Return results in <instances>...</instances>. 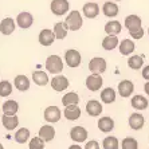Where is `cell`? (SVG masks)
<instances>
[{
  "label": "cell",
  "mask_w": 149,
  "mask_h": 149,
  "mask_svg": "<svg viewBox=\"0 0 149 149\" xmlns=\"http://www.w3.org/2000/svg\"><path fill=\"white\" fill-rule=\"evenodd\" d=\"M65 23H66L69 31H78L83 24V19H82L81 12L77 10L70 11L67 17H66V20H65Z\"/></svg>",
  "instance_id": "1"
},
{
  "label": "cell",
  "mask_w": 149,
  "mask_h": 149,
  "mask_svg": "<svg viewBox=\"0 0 149 149\" xmlns=\"http://www.w3.org/2000/svg\"><path fill=\"white\" fill-rule=\"evenodd\" d=\"M45 66L50 74H59L63 70V61L59 55H50L46 59Z\"/></svg>",
  "instance_id": "2"
},
{
  "label": "cell",
  "mask_w": 149,
  "mask_h": 149,
  "mask_svg": "<svg viewBox=\"0 0 149 149\" xmlns=\"http://www.w3.org/2000/svg\"><path fill=\"white\" fill-rule=\"evenodd\" d=\"M65 61H66L67 66L74 69V67H78L82 62V56H81L79 51L74 49H70L65 52Z\"/></svg>",
  "instance_id": "3"
},
{
  "label": "cell",
  "mask_w": 149,
  "mask_h": 149,
  "mask_svg": "<svg viewBox=\"0 0 149 149\" xmlns=\"http://www.w3.org/2000/svg\"><path fill=\"white\" fill-rule=\"evenodd\" d=\"M69 8L70 4L67 0H52L51 4H50V10L56 16H62V15L67 14Z\"/></svg>",
  "instance_id": "4"
},
{
  "label": "cell",
  "mask_w": 149,
  "mask_h": 149,
  "mask_svg": "<svg viewBox=\"0 0 149 149\" xmlns=\"http://www.w3.org/2000/svg\"><path fill=\"white\" fill-rule=\"evenodd\" d=\"M125 27L128 28L129 34L136 32L142 28V20L139 15H129L125 17Z\"/></svg>",
  "instance_id": "5"
},
{
  "label": "cell",
  "mask_w": 149,
  "mask_h": 149,
  "mask_svg": "<svg viewBox=\"0 0 149 149\" xmlns=\"http://www.w3.org/2000/svg\"><path fill=\"white\" fill-rule=\"evenodd\" d=\"M106 61L101 56H95L89 62V70L91 74H102L106 71Z\"/></svg>",
  "instance_id": "6"
},
{
  "label": "cell",
  "mask_w": 149,
  "mask_h": 149,
  "mask_svg": "<svg viewBox=\"0 0 149 149\" xmlns=\"http://www.w3.org/2000/svg\"><path fill=\"white\" fill-rule=\"evenodd\" d=\"M15 23L20 28H23V30H27V28H30L32 26V23H34V17H32V15L30 14V12L23 11V12H20V14L16 16Z\"/></svg>",
  "instance_id": "7"
},
{
  "label": "cell",
  "mask_w": 149,
  "mask_h": 149,
  "mask_svg": "<svg viewBox=\"0 0 149 149\" xmlns=\"http://www.w3.org/2000/svg\"><path fill=\"white\" fill-rule=\"evenodd\" d=\"M102 83H104V79L101 74H91L86 78V87L90 91H98L102 87Z\"/></svg>",
  "instance_id": "8"
},
{
  "label": "cell",
  "mask_w": 149,
  "mask_h": 149,
  "mask_svg": "<svg viewBox=\"0 0 149 149\" xmlns=\"http://www.w3.org/2000/svg\"><path fill=\"white\" fill-rule=\"evenodd\" d=\"M45 120L50 124H55L61 120L62 117V111L59 110L58 106H49V108H46L45 110Z\"/></svg>",
  "instance_id": "9"
},
{
  "label": "cell",
  "mask_w": 149,
  "mask_h": 149,
  "mask_svg": "<svg viewBox=\"0 0 149 149\" xmlns=\"http://www.w3.org/2000/svg\"><path fill=\"white\" fill-rule=\"evenodd\" d=\"M70 82L65 75H55L51 79V87L55 91H65L69 87Z\"/></svg>",
  "instance_id": "10"
},
{
  "label": "cell",
  "mask_w": 149,
  "mask_h": 149,
  "mask_svg": "<svg viewBox=\"0 0 149 149\" xmlns=\"http://www.w3.org/2000/svg\"><path fill=\"white\" fill-rule=\"evenodd\" d=\"M133 91H134V85H133L132 81L124 79L118 83V93H120L121 97H124V98L130 97Z\"/></svg>",
  "instance_id": "11"
},
{
  "label": "cell",
  "mask_w": 149,
  "mask_h": 149,
  "mask_svg": "<svg viewBox=\"0 0 149 149\" xmlns=\"http://www.w3.org/2000/svg\"><path fill=\"white\" fill-rule=\"evenodd\" d=\"M70 137L74 142H83L87 140V130L83 126H74L70 130Z\"/></svg>",
  "instance_id": "12"
},
{
  "label": "cell",
  "mask_w": 149,
  "mask_h": 149,
  "mask_svg": "<svg viewBox=\"0 0 149 149\" xmlns=\"http://www.w3.org/2000/svg\"><path fill=\"white\" fill-rule=\"evenodd\" d=\"M39 43H40L42 46H46V47H49V46H51L52 43H54V40H55V36H54V32H52V30H49V28H45V30H42L40 32H39Z\"/></svg>",
  "instance_id": "13"
},
{
  "label": "cell",
  "mask_w": 149,
  "mask_h": 149,
  "mask_svg": "<svg viewBox=\"0 0 149 149\" xmlns=\"http://www.w3.org/2000/svg\"><path fill=\"white\" fill-rule=\"evenodd\" d=\"M82 12L87 19H94V17H97L98 14H100V7H98L97 3L89 1V3H86L85 6H83Z\"/></svg>",
  "instance_id": "14"
},
{
  "label": "cell",
  "mask_w": 149,
  "mask_h": 149,
  "mask_svg": "<svg viewBox=\"0 0 149 149\" xmlns=\"http://www.w3.org/2000/svg\"><path fill=\"white\" fill-rule=\"evenodd\" d=\"M16 28V23L12 17H6L0 22V32L3 35H11Z\"/></svg>",
  "instance_id": "15"
},
{
  "label": "cell",
  "mask_w": 149,
  "mask_h": 149,
  "mask_svg": "<svg viewBox=\"0 0 149 149\" xmlns=\"http://www.w3.org/2000/svg\"><path fill=\"white\" fill-rule=\"evenodd\" d=\"M45 142H50L54 140L55 137V129L52 128L51 125H43L40 129H39V136Z\"/></svg>",
  "instance_id": "16"
},
{
  "label": "cell",
  "mask_w": 149,
  "mask_h": 149,
  "mask_svg": "<svg viewBox=\"0 0 149 149\" xmlns=\"http://www.w3.org/2000/svg\"><path fill=\"white\" fill-rule=\"evenodd\" d=\"M86 111L87 114L91 116V117H98L102 113V105L97 100H90L86 104Z\"/></svg>",
  "instance_id": "17"
},
{
  "label": "cell",
  "mask_w": 149,
  "mask_h": 149,
  "mask_svg": "<svg viewBox=\"0 0 149 149\" xmlns=\"http://www.w3.org/2000/svg\"><path fill=\"white\" fill-rule=\"evenodd\" d=\"M144 124H145V118H144L142 114H140V113H133V114H130V117H129V126H130L133 130H140V129H142Z\"/></svg>",
  "instance_id": "18"
},
{
  "label": "cell",
  "mask_w": 149,
  "mask_h": 149,
  "mask_svg": "<svg viewBox=\"0 0 149 149\" xmlns=\"http://www.w3.org/2000/svg\"><path fill=\"white\" fill-rule=\"evenodd\" d=\"M0 110H3V114L6 116H15L19 110V104L15 100H7Z\"/></svg>",
  "instance_id": "19"
},
{
  "label": "cell",
  "mask_w": 149,
  "mask_h": 149,
  "mask_svg": "<svg viewBox=\"0 0 149 149\" xmlns=\"http://www.w3.org/2000/svg\"><path fill=\"white\" fill-rule=\"evenodd\" d=\"M67 31H69V28H67L65 22H58V23H55L54 28H52L54 36H55V39H58V40H62V39L66 38Z\"/></svg>",
  "instance_id": "20"
},
{
  "label": "cell",
  "mask_w": 149,
  "mask_h": 149,
  "mask_svg": "<svg viewBox=\"0 0 149 149\" xmlns=\"http://www.w3.org/2000/svg\"><path fill=\"white\" fill-rule=\"evenodd\" d=\"M1 124H3V126L7 130H14V129L17 128V125H19V118H17V116H6L3 114V117H1Z\"/></svg>",
  "instance_id": "21"
},
{
  "label": "cell",
  "mask_w": 149,
  "mask_h": 149,
  "mask_svg": "<svg viewBox=\"0 0 149 149\" xmlns=\"http://www.w3.org/2000/svg\"><path fill=\"white\" fill-rule=\"evenodd\" d=\"M63 114L67 120L70 121H75L81 117V109L78 108V105H70V106H65V111Z\"/></svg>",
  "instance_id": "22"
},
{
  "label": "cell",
  "mask_w": 149,
  "mask_h": 149,
  "mask_svg": "<svg viewBox=\"0 0 149 149\" xmlns=\"http://www.w3.org/2000/svg\"><path fill=\"white\" fill-rule=\"evenodd\" d=\"M118 49L122 55H130L136 49V45L133 43L132 39H124L121 40V43H118Z\"/></svg>",
  "instance_id": "23"
},
{
  "label": "cell",
  "mask_w": 149,
  "mask_h": 149,
  "mask_svg": "<svg viewBox=\"0 0 149 149\" xmlns=\"http://www.w3.org/2000/svg\"><path fill=\"white\" fill-rule=\"evenodd\" d=\"M98 129L104 133H109L114 129V121L110 117H102L98 120Z\"/></svg>",
  "instance_id": "24"
},
{
  "label": "cell",
  "mask_w": 149,
  "mask_h": 149,
  "mask_svg": "<svg viewBox=\"0 0 149 149\" xmlns=\"http://www.w3.org/2000/svg\"><path fill=\"white\" fill-rule=\"evenodd\" d=\"M118 6L114 3V1H106V3L102 6V12H104L105 16L108 17H116L118 15Z\"/></svg>",
  "instance_id": "25"
},
{
  "label": "cell",
  "mask_w": 149,
  "mask_h": 149,
  "mask_svg": "<svg viewBox=\"0 0 149 149\" xmlns=\"http://www.w3.org/2000/svg\"><path fill=\"white\" fill-rule=\"evenodd\" d=\"M14 85L19 91H27L28 89H30V79H28L26 75L19 74V75L15 77Z\"/></svg>",
  "instance_id": "26"
},
{
  "label": "cell",
  "mask_w": 149,
  "mask_h": 149,
  "mask_svg": "<svg viewBox=\"0 0 149 149\" xmlns=\"http://www.w3.org/2000/svg\"><path fill=\"white\" fill-rule=\"evenodd\" d=\"M118 38L117 35H108V36H105L102 39V47L105 50H108V51H111V50H114L116 47H118Z\"/></svg>",
  "instance_id": "27"
},
{
  "label": "cell",
  "mask_w": 149,
  "mask_h": 149,
  "mask_svg": "<svg viewBox=\"0 0 149 149\" xmlns=\"http://www.w3.org/2000/svg\"><path fill=\"white\" fill-rule=\"evenodd\" d=\"M122 31V26L118 20H110L105 24V32L108 35H118Z\"/></svg>",
  "instance_id": "28"
},
{
  "label": "cell",
  "mask_w": 149,
  "mask_h": 149,
  "mask_svg": "<svg viewBox=\"0 0 149 149\" xmlns=\"http://www.w3.org/2000/svg\"><path fill=\"white\" fill-rule=\"evenodd\" d=\"M30 136H31L30 129L20 128V129H17L16 132H15L14 139H15V141H16L17 144H26V142L30 140Z\"/></svg>",
  "instance_id": "29"
},
{
  "label": "cell",
  "mask_w": 149,
  "mask_h": 149,
  "mask_svg": "<svg viewBox=\"0 0 149 149\" xmlns=\"http://www.w3.org/2000/svg\"><path fill=\"white\" fill-rule=\"evenodd\" d=\"M32 81H34L38 86H46L47 83H49V75L45 73V71H42V70H36L32 73Z\"/></svg>",
  "instance_id": "30"
},
{
  "label": "cell",
  "mask_w": 149,
  "mask_h": 149,
  "mask_svg": "<svg viewBox=\"0 0 149 149\" xmlns=\"http://www.w3.org/2000/svg\"><path fill=\"white\" fill-rule=\"evenodd\" d=\"M101 101L104 104H113L116 101V90L113 87H106L101 91Z\"/></svg>",
  "instance_id": "31"
},
{
  "label": "cell",
  "mask_w": 149,
  "mask_h": 149,
  "mask_svg": "<svg viewBox=\"0 0 149 149\" xmlns=\"http://www.w3.org/2000/svg\"><path fill=\"white\" fill-rule=\"evenodd\" d=\"M132 106L136 109V110H145L148 108V100L142 95H134L132 97Z\"/></svg>",
  "instance_id": "32"
},
{
  "label": "cell",
  "mask_w": 149,
  "mask_h": 149,
  "mask_svg": "<svg viewBox=\"0 0 149 149\" xmlns=\"http://www.w3.org/2000/svg\"><path fill=\"white\" fill-rule=\"evenodd\" d=\"M62 104L63 106H70V105H78L79 104V95L74 91H70V93L65 94L62 97Z\"/></svg>",
  "instance_id": "33"
},
{
  "label": "cell",
  "mask_w": 149,
  "mask_h": 149,
  "mask_svg": "<svg viewBox=\"0 0 149 149\" xmlns=\"http://www.w3.org/2000/svg\"><path fill=\"white\" fill-rule=\"evenodd\" d=\"M144 65V58L140 55H132L128 59V66L133 70H140Z\"/></svg>",
  "instance_id": "34"
},
{
  "label": "cell",
  "mask_w": 149,
  "mask_h": 149,
  "mask_svg": "<svg viewBox=\"0 0 149 149\" xmlns=\"http://www.w3.org/2000/svg\"><path fill=\"white\" fill-rule=\"evenodd\" d=\"M102 146H104V149H118L120 142H118L117 137H114V136H108V137L104 139V141H102Z\"/></svg>",
  "instance_id": "35"
},
{
  "label": "cell",
  "mask_w": 149,
  "mask_h": 149,
  "mask_svg": "<svg viewBox=\"0 0 149 149\" xmlns=\"http://www.w3.org/2000/svg\"><path fill=\"white\" fill-rule=\"evenodd\" d=\"M12 93V83L10 81H0V97H10Z\"/></svg>",
  "instance_id": "36"
},
{
  "label": "cell",
  "mask_w": 149,
  "mask_h": 149,
  "mask_svg": "<svg viewBox=\"0 0 149 149\" xmlns=\"http://www.w3.org/2000/svg\"><path fill=\"white\" fill-rule=\"evenodd\" d=\"M121 148L122 149H139V142H137L136 139H133V137H126V139L122 140Z\"/></svg>",
  "instance_id": "37"
},
{
  "label": "cell",
  "mask_w": 149,
  "mask_h": 149,
  "mask_svg": "<svg viewBox=\"0 0 149 149\" xmlns=\"http://www.w3.org/2000/svg\"><path fill=\"white\" fill-rule=\"evenodd\" d=\"M28 148L30 149H45V141L40 137H34L28 142Z\"/></svg>",
  "instance_id": "38"
},
{
  "label": "cell",
  "mask_w": 149,
  "mask_h": 149,
  "mask_svg": "<svg viewBox=\"0 0 149 149\" xmlns=\"http://www.w3.org/2000/svg\"><path fill=\"white\" fill-rule=\"evenodd\" d=\"M85 149H100V144H98V141H95V140H90L89 142H86Z\"/></svg>",
  "instance_id": "39"
},
{
  "label": "cell",
  "mask_w": 149,
  "mask_h": 149,
  "mask_svg": "<svg viewBox=\"0 0 149 149\" xmlns=\"http://www.w3.org/2000/svg\"><path fill=\"white\" fill-rule=\"evenodd\" d=\"M144 34H145V31H144V28H141V30H139V31L132 32V34H130V36H132V39L139 40V39H141L142 36H144Z\"/></svg>",
  "instance_id": "40"
},
{
  "label": "cell",
  "mask_w": 149,
  "mask_h": 149,
  "mask_svg": "<svg viewBox=\"0 0 149 149\" xmlns=\"http://www.w3.org/2000/svg\"><path fill=\"white\" fill-rule=\"evenodd\" d=\"M142 78H145L146 81H149V65L142 69Z\"/></svg>",
  "instance_id": "41"
},
{
  "label": "cell",
  "mask_w": 149,
  "mask_h": 149,
  "mask_svg": "<svg viewBox=\"0 0 149 149\" xmlns=\"http://www.w3.org/2000/svg\"><path fill=\"white\" fill-rule=\"evenodd\" d=\"M144 90H145V93L149 95V81H146V83L144 85Z\"/></svg>",
  "instance_id": "42"
},
{
  "label": "cell",
  "mask_w": 149,
  "mask_h": 149,
  "mask_svg": "<svg viewBox=\"0 0 149 149\" xmlns=\"http://www.w3.org/2000/svg\"><path fill=\"white\" fill-rule=\"evenodd\" d=\"M69 149H82V148H81V146L78 145V144H74V145H71Z\"/></svg>",
  "instance_id": "43"
},
{
  "label": "cell",
  "mask_w": 149,
  "mask_h": 149,
  "mask_svg": "<svg viewBox=\"0 0 149 149\" xmlns=\"http://www.w3.org/2000/svg\"><path fill=\"white\" fill-rule=\"evenodd\" d=\"M0 149H4V146H3V144L0 142Z\"/></svg>",
  "instance_id": "44"
},
{
  "label": "cell",
  "mask_w": 149,
  "mask_h": 149,
  "mask_svg": "<svg viewBox=\"0 0 149 149\" xmlns=\"http://www.w3.org/2000/svg\"><path fill=\"white\" fill-rule=\"evenodd\" d=\"M116 1H121V0H116Z\"/></svg>",
  "instance_id": "45"
},
{
  "label": "cell",
  "mask_w": 149,
  "mask_h": 149,
  "mask_svg": "<svg viewBox=\"0 0 149 149\" xmlns=\"http://www.w3.org/2000/svg\"><path fill=\"white\" fill-rule=\"evenodd\" d=\"M148 35H149V28H148Z\"/></svg>",
  "instance_id": "46"
},
{
  "label": "cell",
  "mask_w": 149,
  "mask_h": 149,
  "mask_svg": "<svg viewBox=\"0 0 149 149\" xmlns=\"http://www.w3.org/2000/svg\"><path fill=\"white\" fill-rule=\"evenodd\" d=\"M0 109H1V105H0Z\"/></svg>",
  "instance_id": "47"
}]
</instances>
